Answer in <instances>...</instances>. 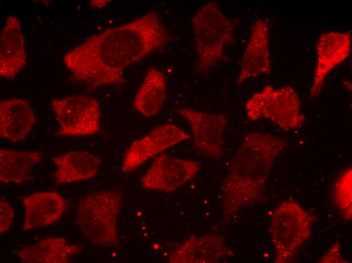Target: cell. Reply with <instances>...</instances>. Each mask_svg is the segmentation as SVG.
Segmentation results:
<instances>
[{
	"instance_id": "obj_14",
	"label": "cell",
	"mask_w": 352,
	"mask_h": 263,
	"mask_svg": "<svg viewBox=\"0 0 352 263\" xmlns=\"http://www.w3.org/2000/svg\"><path fill=\"white\" fill-rule=\"evenodd\" d=\"M36 120L29 104L18 98L0 102V136L12 142L23 141Z\"/></svg>"
},
{
	"instance_id": "obj_16",
	"label": "cell",
	"mask_w": 352,
	"mask_h": 263,
	"mask_svg": "<svg viewBox=\"0 0 352 263\" xmlns=\"http://www.w3.org/2000/svg\"><path fill=\"white\" fill-rule=\"evenodd\" d=\"M82 248L81 245L68 244L64 238H49L25 247L16 254L24 263H67Z\"/></svg>"
},
{
	"instance_id": "obj_3",
	"label": "cell",
	"mask_w": 352,
	"mask_h": 263,
	"mask_svg": "<svg viewBox=\"0 0 352 263\" xmlns=\"http://www.w3.org/2000/svg\"><path fill=\"white\" fill-rule=\"evenodd\" d=\"M122 200L121 192L116 189L98 191L80 199L75 220L89 242L103 248H118L117 221Z\"/></svg>"
},
{
	"instance_id": "obj_13",
	"label": "cell",
	"mask_w": 352,
	"mask_h": 263,
	"mask_svg": "<svg viewBox=\"0 0 352 263\" xmlns=\"http://www.w3.org/2000/svg\"><path fill=\"white\" fill-rule=\"evenodd\" d=\"M25 218L22 230L28 231L57 222L66 206L64 198L57 192H39L23 197Z\"/></svg>"
},
{
	"instance_id": "obj_7",
	"label": "cell",
	"mask_w": 352,
	"mask_h": 263,
	"mask_svg": "<svg viewBox=\"0 0 352 263\" xmlns=\"http://www.w3.org/2000/svg\"><path fill=\"white\" fill-rule=\"evenodd\" d=\"M177 111L189 124L196 149L213 158L223 156L224 135L228 123L226 115L187 108Z\"/></svg>"
},
{
	"instance_id": "obj_9",
	"label": "cell",
	"mask_w": 352,
	"mask_h": 263,
	"mask_svg": "<svg viewBox=\"0 0 352 263\" xmlns=\"http://www.w3.org/2000/svg\"><path fill=\"white\" fill-rule=\"evenodd\" d=\"M190 138L189 134L175 125L158 126L131 144L124 155L122 170L124 172L132 171L148 159Z\"/></svg>"
},
{
	"instance_id": "obj_19",
	"label": "cell",
	"mask_w": 352,
	"mask_h": 263,
	"mask_svg": "<svg viewBox=\"0 0 352 263\" xmlns=\"http://www.w3.org/2000/svg\"><path fill=\"white\" fill-rule=\"evenodd\" d=\"M15 215V210L4 198L0 200V233L7 232L12 224Z\"/></svg>"
},
{
	"instance_id": "obj_17",
	"label": "cell",
	"mask_w": 352,
	"mask_h": 263,
	"mask_svg": "<svg viewBox=\"0 0 352 263\" xmlns=\"http://www.w3.org/2000/svg\"><path fill=\"white\" fill-rule=\"evenodd\" d=\"M166 99V78L159 70L150 67L136 94L134 108L145 117H152L161 110Z\"/></svg>"
},
{
	"instance_id": "obj_15",
	"label": "cell",
	"mask_w": 352,
	"mask_h": 263,
	"mask_svg": "<svg viewBox=\"0 0 352 263\" xmlns=\"http://www.w3.org/2000/svg\"><path fill=\"white\" fill-rule=\"evenodd\" d=\"M52 160L57 170L54 178L57 184H69L90 179L98 172L101 159L84 151H74Z\"/></svg>"
},
{
	"instance_id": "obj_8",
	"label": "cell",
	"mask_w": 352,
	"mask_h": 263,
	"mask_svg": "<svg viewBox=\"0 0 352 263\" xmlns=\"http://www.w3.org/2000/svg\"><path fill=\"white\" fill-rule=\"evenodd\" d=\"M200 163L160 154L142 178V187L165 192H171L194 177L200 169Z\"/></svg>"
},
{
	"instance_id": "obj_6",
	"label": "cell",
	"mask_w": 352,
	"mask_h": 263,
	"mask_svg": "<svg viewBox=\"0 0 352 263\" xmlns=\"http://www.w3.org/2000/svg\"><path fill=\"white\" fill-rule=\"evenodd\" d=\"M51 104L60 125L58 135L82 136L99 130L101 109L95 98L77 94L53 99Z\"/></svg>"
},
{
	"instance_id": "obj_5",
	"label": "cell",
	"mask_w": 352,
	"mask_h": 263,
	"mask_svg": "<svg viewBox=\"0 0 352 263\" xmlns=\"http://www.w3.org/2000/svg\"><path fill=\"white\" fill-rule=\"evenodd\" d=\"M301 102L290 86L274 89L266 85L247 101V117L252 120L267 119L284 130L300 127L304 120Z\"/></svg>"
},
{
	"instance_id": "obj_11",
	"label": "cell",
	"mask_w": 352,
	"mask_h": 263,
	"mask_svg": "<svg viewBox=\"0 0 352 263\" xmlns=\"http://www.w3.org/2000/svg\"><path fill=\"white\" fill-rule=\"evenodd\" d=\"M269 27L263 19L252 24L248 43L243 54L237 84L260 75L269 74L272 65L270 51Z\"/></svg>"
},
{
	"instance_id": "obj_18",
	"label": "cell",
	"mask_w": 352,
	"mask_h": 263,
	"mask_svg": "<svg viewBox=\"0 0 352 263\" xmlns=\"http://www.w3.org/2000/svg\"><path fill=\"white\" fill-rule=\"evenodd\" d=\"M42 158L40 152L1 149V181L9 184L30 180L33 167Z\"/></svg>"
},
{
	"instance_id": "obj_4",
	"label": "cell",
	"mask_w": 352,
	"mask_h": 263,
	"mask_svg": "<svg viewBox=\"0 0 352 263\" xmlns=\"http://www.w3.org/2000/svg\"><path fill=\"white\" fill-rule=\"evenodd\" d=\"M197 69L206 72L222 58L225 47L235 42L234 27L218 4L209 2L192 18Z\"/></svg>"
},
{
	"instance_id": "obj_2",
	"label": "cell",
	"mask_w": 352,
	"mask_h": 263,
	"mask_svg": "<svg viewBox=\"0 0 352 263\" xmlns=\"http://www.w3.org/2000/svg\"><path fill=\"white\" fill-rule=\"evenodd\" d=\"M284 145L280 139L270 134L252 132L246 135L223 184L226 197L261 188L274 157Z\"/></svg>"
},
{
	"instance_id": "obj_10",
	"label": "cell",
	"mask_w": 352,
	"mask_h": 263,
	"mask_svg": "<svg viewBox=\"0 0 352 263\" xmlns=\"http://www.w3.org/2000/svg\"><path fill=\"white\" fill-rule=\"evenodd\" d=\"M351 43L350 31H331L320 35L316 46L317 58L311 89V99L320 94L328 74L349 57Z\"/></svg>"
},
{
	"instance_id": "obj_1",
	"label": "cell",
	"mask_w": 352,
	"mask_h": 263,
	"mask_svg": "<svg viewBox=\"0 0 352 263\" xmlns=\"http://www.w3.org/2000/svg\"><path fill=\"white\" fill-rule=\"evenodd\" d=\"M171 36L159 16L151 11L108 28L74 47L64 62L76 81L95 89L124 82V70L164 48Z\"/></svg>"
},
{
	"instance_id": "obj_20",
	"label": "cell",
	"mask_w": 352,
	"mask_h": 263,
	"mask_svg": "<svg viewBox=\"0 0 352 263\" xmlns=\"http://www.w3.org/2000/svg\"><path fill=\"white\" fill-rule=\"evenodd\" d=\"M109 1H92L90 4L93 7L99 8L105 6Z\"/></svg>"
},
{
	"instance_id": "obj_12",
	"label": "cell",
	"mask_w": 352,
	"mask_h": 263,
	"mask_svg": "<svg viewBox=\"0 0 352 263\" xmlns=\"http://www.w3.org/2000/svg\"><path fill=\"white\" fill-rule=\"evenodd\" d=\"M27 53L18 18L8 16L0 36V76L14 78L25 66Z\"/></svg>"
}]
</instances>
